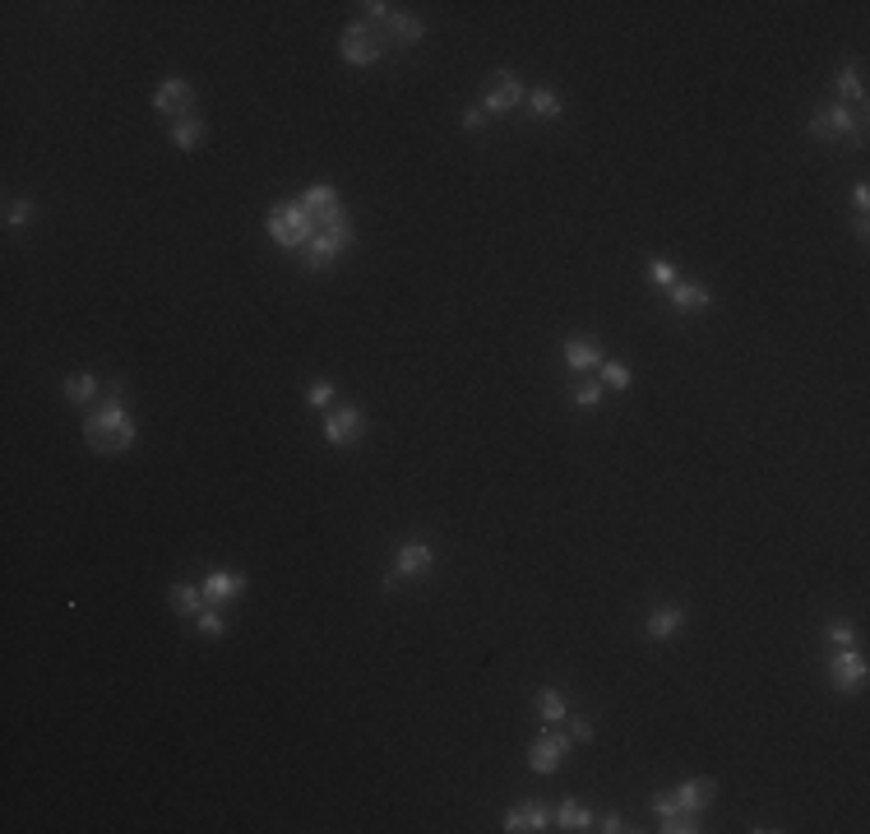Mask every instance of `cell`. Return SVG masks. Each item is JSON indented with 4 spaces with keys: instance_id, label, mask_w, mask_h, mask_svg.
Instances as JSON below:
<instances>
[{
    "instance_id": "obj_16",
    "label": "cell",
    "mask_w": 870,
    "mask_h": 834,
    "mask_svg": "<svg viewBox=\"0 0 870 834\" xmlns=\"http://www.w3.org/2000/svg\"><path fill=\"white\" fill-rule=\"evenodd\" d=\"M551 825V811L542 802H524L515 811H504V829L510 834H528V829H546Z\"/></svg>"
},
{
    "instance_id": "obj_37",
    "label": "cell",
    "mask_w": 870,
    "mask_h": 834,
    "mask_svg": "<svg viewBox=\"0 0 870 834\" xmlns=\"http://www.w3.org/2000/svg\"><path fill=\"white\" fill-rule=\"evenodd\" d=\"M598 829H607V834H625L630 825H625L621 816H602V825H598Z\"/></svg>"
},
{
    "instance_id": "obj_2",
    "label": "cell",
    "mask_w": 870,
    "mask_h": 834,
    "mask_svg": "<svg viewBox=\"0 0 870 834\" xmlns=\"http://www.w3.org/2000/svg\"><path fill=\"white\" fill-rule=\"evenodd\" d=\"M315 232H320V228H315V219L306 214L302 204H273V208H269V237H273V246L302 251Z\"/></svg>"
},
{
    "instance_id": "obj_27",
    "label": "cell",
    "mask_w": 870,
    "mask_h": 834,
    "mask_svg": "<svg viewBox=\"0 0 870 834\" xmlns=\"http://www.w3.org/2000/svg\"><path fill=\"white\" fill-rule=\"evenodd\" d=\"M195 631H199L204 640H223V636H228V621H223V616H218L213 607H204V612L195 616Z\"/></svg>"
},
{
    "instance_id": "obj_24",
    "label": "cell",
    "mask_w": 870,
    "mask_h": 834,
    "mask_svg": "<svg viewBox=\"0 0 870 834\" xmlns=\"http://www.w3.org/2000/svg\"><path fill=\"white\" fill-rule=\"evenodd\" d=\"M172 603H176L181 616H199L208 598H204V584H176V589H172Z\"/></svg>"
},
{
    "instance_id": "obj_6",
    "label": "cell",
    "mask_w": 870,
    "mask_h": 834,
    "mask_svg": "<svg viewBox=\"0 0 870 834\" xmlns=\"http://www.w3.org/2000/svg\"><path fill=\"white\" fill-rule=\"evenodd\" d=\"M528 98V89L510 75V70H495V75L486 80V93H482V112L491 116H504V112H515L519 102Z\"/></svg>"
},
{
    "instance_id": "obj_18",
    "label": "cell",
    "mask_w": 870,
    "mask_h": 834,
    "mask_svg": "<svg viewBox=\"0 0 870 834\" xmlns=\"http://www.w3.org/2000/svg\"><path fill=\"white\" fill-rule=\"evenodd\" d=\"M246 589V575H237V571H213L208 580H204V598L218 607V603H228V598H237Z\"/></svg>"
},
{
    "instance_id": "obj_7",
    "label": "cell",
    "mask_w": 870,
    "mask_h": 834,
    "mask_svg": "<svg viewBox=\"0 0 870 834\" xmlns=\"http://www.w3.org/2000/svg\"><path fill=\"white\" fill-rule=\"evenodd\" d=\"M569 746H574L569 732H542V737L528 746V770H533V775H556Z\"/></svg>"
},
{
    "instance_id": "obj_31",
    "label": "cell",
    "mask_w": 870,
    "mask_h": 834,
    "mask_svg": "<svg viewBox=\"0 0 870 834\" xmlns=\"http://www.w3.org/2000/svg\"><path fill=\"white\" fill-rule=\"evenodd\" d=\"M578 408H598L602 403V380H584V385H574V394H569Z\"/></svg>"
},
{
    "instance_id": "obj_9",
    "label": "cell",
    "mask_w": 870,
    "mask_h": 834,
    "mask_svg": "<svg viewBox=\"0 0 870 834\" xmlns=\"http://www.w3.org/2000/svg\"><path fill=\"white\" fill-rule=\"evenodd\" d=\"M430 566H435V547H430V542H408V547H398V556H394V571H389V580H385V584L417 580V575H426Z\"/></svg>"
},
{
    "instance_id": "obj_11",
    "label": "cell",
    "mask_w": 870,
    "mask_h": 834,
    "mask_svg": "<svg viewBox=\"0 0 870 834\" xmlns=\"http://www.w3.org/2000/svg\"><path fill=\"white\" fill-rule=\"evenodd\" d=\"M190 102H195V93H190V84H186L181 75L163 80V84H158V93H154V112H163V116H176V121L195 116V112H190Z\"/></svg>"
},
{
    "instance_id": "obj_1",
    "label": "cell",
    "mask_w": 870,
    "mask_h": 834,
    "mask_svg": "<svg viewBox=\"0 0 870 834\" xmlns=\"http://www.w3.org/2000/svg\"><path fill=\"white\" fill-rule=\"evenodd\" d=\"M134 436H139V427L125 408V380H107V399L98 408H89V417H84V441L93 454H121L134 445Z\"/></svg>"
},
{
    "instance_id": "obj_33",
    "label": "cell",
    "mask_w": 870,
    "mask_h": 834,
    "mask_svg": "<svg viewBox=\"0 0 870 834\" xmlns=\"http://www.w3.org/2000/svg\"><path fill=\"white\" fill-rule=\"evenodd\" d=\"M306 403H311V408H324V412H329V408H334V385H329V380H315V385L306 390Z\"/></svg>"
},
{
    "instance_id": "obj_4",
    "label": "cell",
    "mask_w": 870,
    "mask_h": 834,
    "mask_svg": "<svg viewBox=\"0 0 870 834\" xmlns=\"http://www.w3.org/2000/svg\"><path fill=\"white\" fill-rule=\"evenodd\" d=\"M338 56L347 65H376L385 56V37L371 28V24H347L343 37H338Z\"/></svg>"
},
{
    "instance_id": "obj_17",
    "label": "cell",
    "mask_w": 870,
    "mask_h": 834,
    "mask_svg": "<svg viewBox=\"0 0 870 834\" xmlns=\"http://www.w3.org/2000/svg\"><path fill=\"white\" fill-rule=\"evenodd\" d=\"M667 293H672V311H708L713 306V293L704 283H685V278H676Z\"/></svg>"
},
{
    "instance_id": "obj_3",
    "label": "cell",
    "mask_w": 870,
    "mask_h": 834,
    "mask_svg": "<svg viewBox=\"0 0 870 834\" xmlns=\"http://www.w3.org/2000/svg\"><path fill=\"white\" fill-rule=\"evenodd\" d=\"M347 246H352V223H338V228L315 232V237L302 246V260H306V269H311V273H320V269H329V264H334Z\"/></svg>"
},
{
    "instance_id": "obj_5",
    "label": "cell",
    "mask_w": 870,
    "mask_h": 834,
    "mask_svg": "<svg viewBox=\"0 0 870 834\" xmlns=\"http://www.w3.org/2000/svg\"><path fill=\"white\" fill-rule=\"evenodd\" d=\"M366 436V417H361V408L356 403H338V408H329L324 412V441L329 445H352V441H361Z\"/></svg>"
},
{
    "instance_id": "obj_34",
    "label": "cell",
    "mask_w": 870,
    "mask_h": 834,
    "mask_svg": "<svg viewBox=\"0 0 870 834\" xmlns=\"http://www.w3.org/2000/svg\"><path fill=\"white\" fill-rule=\"evenodd\" d=\"M852 208H856V219H865V208H870V186L865 181L852 186Z\"/></svg>"
},
{
    "instance_id": "obj_26",
    "label": "cell",
    "mask_w": 870,
    "mask_h": 834,
    "mask_svg": "<svg viewBox=\"0 0 870 834\" xmlns=\"http://www.w3.org/2000/svg\"><path fill=\"white\" fill-rule=\"evenodd\" d=\"M643 273H648V283H652V288H672L676 278H681V273H676V264H672V260H658V255L648 260V269H643Z\"/></svg>"
},
{
    "instance_id": "obj_20",
    "label": "cell",
    "mask_w": 870,
    "mask_h": 834,
    "mask_svg": "<svg viewBox=\"0 0 870 834\" xmlns=\"http://www.w3.org/2000/svg\"><path fill=\"white\" fill-rule=\"evenodd\" d=\"M551 825H560V829H589V825H593V811H589L584 802L565 797V802L551 811Z\"/></svg>"
},
{
    "instance_id": "obj_15",
    "label": "cell",
    "mask_w": 870,
    "mask_h": 834,
    "mask_svg": "<svg viewBox=\"0 0 870 834\" xmlns=\"http://www.w3.org/2000/svg\"><path fill=\"white\" fill-rule=\"evenodd\" d=\"M672 797H676V807H681V811L699 816V811H704V807L717 797V784H713V779H685V784H681Z\"/></svg>"
},
{
    "instance_id": "obj_10",
    "label": "cell",
    "mask_w": 870,
    "mask_h": 834,
    "mask_svg": "<svg viewBox=\"0 0 870 834\" xmlns=\"http://www.w3.org/2000/svg\"><path fill=\"white\" fill-rule=\"evenodd\" d=\"M806 125H811V134H815V139H847V134L861 125V116H852L843 102H833V107H820Z\"/></svg>"
},
{
    "instance_id": "obj_23",
    "label": "cell",
    "mask_w": 870,
    "mask_h": 834,
    "mask_svg": "<svg viewBox=\"0 0 870 834\" xmlns=\"http://www.w3.org/2000/svg\"><path fill=\"white\" fill-rule=\"evenodd\" d=\"M172 144H176L181 154L199 149V144H204V121H199V116H186V121H176V125H172Z\"/></svg>"
},
{
    "instance_id": "obj_28",
    "label": "cell",
    "mask_w": 870,
    "mask_h": 834,
    "mask_svg": "<svg viewBox=\"0 0 870 834\" xmlns=\"http://www.w3.org/2000/svg\"><path fill=\"white\" fill-rule=\"evenodd\" d=\"M598 371H602V385H607V390H621V394H625V390L634 385V376H630L625 362H602Z\"/></svg>"
},
{
    "instance_id": "obj_30",
    "label": "cell",
    "mask_w": 870,
    "mask_h": 834,
    "mask_svg": "<svg viewBox=\"0 0 870 834\" xmlns=\"http://www.w3.org/2000/svg\"><path fill=\"white\" fill-rule=\"evenodd\" d=\"M663 829H667V834H699L704 825H699V816H690V811H676V816H663Z\"/></svg>"
},
{
    "instance_id": "obj_12",
    "label": "cell",
    "mask_w": 870,
    "mask_h": 834,
    "mask_svg": "<svg viewBox=\"0 0 870 834\" xmlns=\"http://www.w3.org/2000/svg\"><path fill=\"white\" fill-rule=\"evenodd\" d=\"M607 358H602V348H598V338H589V334H569L565 338V367L574 371V376H584V371H598Z\"/></svg>"
},
{
    "instance_id": "obj_29",
    "label": "cell",
    "mask_w": 870,
    "mask_h": 834,
    "mask_svg": "<svg viewBox=\"0 0 870 834\" xmlns=\"http://www.w3.org/2000/svg\"><path fill=\"white\" fill-rule=\"evenodd\" d=\"M33 214H37L33 199H10V204H5V228H28Z\"/></svg>"
},
{
    "instance_id": "obj_35",
    "label": "cell",
    "mask_w": 870,
    "mask_h": 834,
    "mask_svg": "<svg viewBox=\"0 0 870 834\" xmlns=\"http://www.w3.org/2000/svg\"><path fill=\"white\" fill-rule=\"evenodd\" d=\"M569 742H593V723L589 719H569Z\"/></svg>"
},
{
    "instance_id": "obj_36",
    "label": "cell",
    "mask_w": 870,
    "mask_h": 834,
    "mask_svg": "<svg viewBox=\"0 0 870 834\" xmlns=\"http://www.w3.org/2000/svg\"><path fill=\"white\" fill-rule=\"evenodd\" d=\"M482 125H486V112H482V107H468V112H463V130H482Z\"/></svg>"
},
{
    "instance_id": "obj_13",
    "label": "cell",
    "mask_w": 870,
    "mask_h": 834,
    "mask_svg": "<svg viewBox=\"0 0 870 834\" xmlns=\"http://www.w3.org/2000/svg\"><path fill=\"white\" fill-rule=\"evenodd\" d=\"M681 626H685V607H681V603H663V607L648 612L643 631H648V640H672Z\"/></svg>"
},
{
    "instance_id": "obj_8",
    "label": "cell",
    "mask_w": 870,
    "mask_h": 834,
    "mask_svg": "<svg viewBox=\"0 0 870 834\" xmlns=\"http://www.w3.org/2000/svg\"><path fill=\"white\" fill-rule=\"evenodd\" d=\"M865 658L856 654V645L852 649H833V658H829V686L833 690H861L865 686Z\"/></svg>"
},
{
    "instance_id": "obj_22",
    "label": "cell",
    "mask_w": 870,
    "mask_h": 834,
    "mask_svg": "<svg viewBox=\"0 0 870 834\" xmlns=\"http://www.w3.org/2000/svg\"><path fill=\"white\" fill-rule=\"evenodd\" d=\"M524 102H528V112H533L537 121H556V116L565 112V102H560V93H556L551 84H546V89H533Z\"/></svg>"
},
{
    "instance_id": "obj_14",
    "label": "cell",
    "mask_w": 870,
    "mask_h": 834,
    "mask_svg": "<svg viewBox=\"0 0 870 834\" xmlns=\"http://www.w3.org/2000/svg\"><path fill=\"white\" fill-rule=\"evenodd\" d=\"M376 33H380L385 42H398V47H417L426 28H421V19H417V15L398 10V15H389V19H385V24H380Z\"/></svg>"
},
{
    "instance_id": "obj_19",
    "label": "cell",
    "mask_w": 870,
    "mask_h": 834,
    "mask_svg": "<svg viewBox=\"0 0 870 834\" xmlns=\"http://www.w3.org/2000/svg\"><path fill=\"white\" fill-rule=\"evenodd\" d=\"M98 394H102V380H98L93 371H75V376H65V399H69V403L89 408Z\"/></svg>"
},
{
    "instance_id": "obj_32",
    "label": "cell",
    "mask_w": 870,
    "mask_h": 834,
    "mask_svg": "<svg viewBox=\"0 0 870 834\" xmlns=\"http://www.w3.org/2000/svg\"><path fill=\"white\" fill-rule=\"evenodd\" d=\"M829 645H833V649H852V645H856V631H852L847 621H829Z\"/></svg>"
},
{
    "instance_id": "obj_25",
    "label": "cell",
    "mask_w": 870,
    "mask_h": 834,
    "mask_svg": "<svg viewBox=\"0 0 870 834\" xmlns=\"http://www.w3.org/2000/svg\"><path fill=\"white\" fill-rule=\"evenodd\" d=\"M838 98H852V102H865V84H861V65H843L838 70Z\"/></svg>"
},
{
    "instance_id": "obj_21",
    "label": "cell",
    "mask_w": 870,
    "mask_h": 834,
    "mask_svg": "<svg viewBox=\"0 0 870 834\" xmlns=\"http://www.w3.org/2000/svg\"><path fill=\"white\" fill-rule=\"evenodd\" d=\"M537 714H542V723H546V728L569 719V705H565V695H560L556 686H542V690H537Z\"/></svg>"
}]
</instances>
